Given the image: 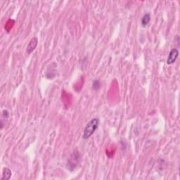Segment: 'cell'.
Segmentation results:
<instances>
[{"label": "cell", "instance_id": "obj_4", "mask_svg": "<svg viewBox=\"0 0 180 180\" xmlns=\"http://www.w3.org/2000/svg\"><path fill=\"white\" fill-rule=\"evenodd\" d=\"M37 43H38V39H37V37H33L28 44V45L27 48H26V52L28 54H30L33 52V51L35 50L37 46Z\"/></svg>", "mask_w": 180, "mask_h": 180}, {"label": "cell", "instance_id": "obj_8", "mask_svg": "<svg viewBox=\"0 0 180 180\" xmlns=\"http://www.w3.org/2000/svg\"><path fill=\"white\" fill-rule=\"evenodd\" d=\"M101 87V83L99 80L96 79L94 82H93V89L95 90H98Z\"/></svg>", "mask_w": 180, "mask_h": 180}, {"label": "cell", "instance_id": "obj_7", "mask_svg": "<svg viewBox=\"0 0 180 180\" xmlns=\"http://www.w3.org/2000/svg\"><path fill=\"white\" fill-rule=\"evenodd\" d=\"M151 20V15L149 13H147L146 14H144V16L142 17L141 19V25L142 26H146V25H149V23H150Z\"/></svg>", "mask_w": 180, "mask_h": 180}, {"label": "cell", "instance_id": "obj_2", "mask_svg": "<svg viewBox=\"0 0 180 180\" xmlns=\"http://www.w3.org/2000/svg\"><path fill=\"white\" fill-rule=\"evenodd\" d=\"M81 161V156L80 153H79L78 150H75L72 151L71 155L70 156V157L68 160V164L67 167L71 170V171H73L78 167L79 165V163Z\"/></svg>", "mask_w": 180, "mask_h": 180}, {"label": "cell", "instance_id": "obj_3", "mask_svg": "<svg viewBox=\"0 0 180 180\" xmlns=\"http://www.w3.org/2000/svg\"><path fill=\"white\" fill-rule=\"evenodd\" d=\"M179 57V51L177 49H172L168 55L167 59V64L168 65H172L176 61L177 58Z\"/></svg>", "mask_w": 180, "mask_h": 180}, {"label": "cell", "instance_id": "obj_5", "mask_svg": "<svg viewBox=\"0 0 180 180\" xmlns=\"http://www.w3.org/2000/svg\"><path fill=\"white\" fill-rule=\"evenodd\" d=\"M9 111H6V110H4V111H2L1 120H0V124H1V127H0V128H1V129H3L4 126L6 124V121L9 118Z\"/></svg>", "mask_w": 180, "mask_h": 180}, {"label": "cell", "instance_id": "obj_6", "mask_svg": "<svg viewBox=\"0 0 180 180\" xmlns=\"http://www.w3.org/2000/svg\"><path fill=\"white\" fill-rule=\"evenodd\" d=\"M11 174H12V172H11V170L8 167H4L3 170V172H2V180H8L11 178Z\"/></svg>", "mask_w": 180, "mask_h": 180}, {"label": "cell", "instance_id": "obj_1", "mask_svg": "<svg viewBox=\"0 0 180 180\" xmlns=\"http://www.w3.org/2000/svg\"><path fill=\"white\" fill-rule=\"evenodd\" d=\"M100 121L99 119L97 118H94L91 120L90 122L86 124V127L84 130L83 139H88L95 132V131L99 127Z\"/></svg>", "mask_w": 180, "mask_h": 180}]
</instances>
